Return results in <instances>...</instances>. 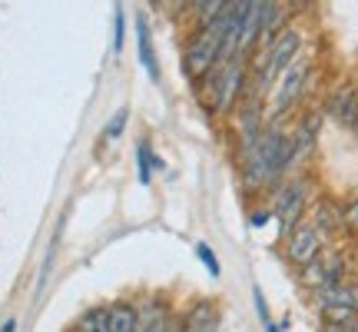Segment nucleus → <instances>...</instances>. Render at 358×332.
Returning <instances> with one entry per match:
<instances>
[{"mask_svg":"<svg viewBox=\"0 0 358 332\" xmlns=\"http://www.w3.org/2000/svg\"><path fill=\"white\" fill-rule=\"evenodd\" d=\"M239 177L249 193L252 190H279L285 173L292 170V133L279 127H266L262 140L252 153L239 160Z\"/></svg>","mask_w":358,"mask_h":332,"instance_id":"obj_1","label":"nucleus"},{"mask_svg":"<svg viewBox=\"0 0 358 332\" xmlns=\"http://www.w3.org/2000/svg\"><path fill=\"white\" fill-rule=\"evenodd\" d=\"M252 74V57H232L229 64H216L196 87L206 97V106L213 116L232 113L245 97V83Z\"/></svg>","mask_w":358,"mask_h":332,"instance_id":"obj_2","label":"nucleus"},{"mask_svg":"<svg viewBox=\"0 0 358 332\" xmlns=\"http://www.w3.org/2000/svg\"><path fill=\"white\" fill-rule=\"evenodd\" d=\"M308 74H312V60L308 57H295L292 67L275 80V87L268 90V127H279V120L292 110L299 97L308 87Z\"/></svg>","mask_w":358,"mask_h":332,"instance_id":"obj_3","label":"nucleus"},{"mask_svg":"<svg viewBox=\"0 0 358 332\" xmlns=\"http://www.w3.org/2000/svg\"><path fill=\"white\" fill-rule=\"evenodd\" d=\"M306 203H308V186L306 179H292V183H282L279 190H275V203H272V216L279 223L282 236H289V233L302 223L306 216Z\"/></svg>","mask_w":358,"mask_h":332,"instance_id":"obj_4","label":"nucleus"},{"mask_svg":"<svg viewBox=\"0 0 358 332\" xmlns=\"http://www.w3.org/2000/svg\"><path fill=\"white\" fill-rule=\"evenodd\" d=\"M322 253V240H319V233L312 230V223H299L289 236H285V259L292 263V266L299 269H306L315 256Z\"/></svg>","mask_w":358,"mask_h":332,"instance_id":"obj_5","label":"nucleus"},{"mask_svg":"<svg viewBox=\"0 0 358 332\" xmlns=\"http://www.w3.org/2000/svg\"><path fill=\"white\" fill-rule=\"evenodd\" d=\"M173 309L163 299H143L136 306V332H173Z\"/></svg>","mask_w":358,"mask_h":332,"instance_id":"obj_6","label":"nucleus"},{"mask_svg":"<svg viewBox=\"0 0 358 332\" xmlns=\"http://www.w3.org/2000/svg\"><path fill=\"white\" fill-rule=\"evenodd\" d=\"M262 17H266V4L262 0H249L243 34H239V57H252V50L262 43Z\"/></svg>","mask_w":358,"mask_h":332,"instance_id":"obj_7","label":"nucleus"},{"mask_svg":"<svg viewBox=\"0 0 358 332\" xmlns=\"http://www.w3.org/2000/svg\"><path fill=\"white\" fill-rule=\"evenodd\" d=\"M325 113L332 116L335 123H345V127H352L358 120V90L355 87H338L329 97V103H325Z\"/></svg>","mask_w":358,"mask_h":332,"instance_id":"obj_8","label":"nucleus"},{"mask_svg":"<svg viewBox=\"0 0 358 332\" xmlns=\"http://www.w3.org/2000/svg\"><path fill=\"white\" fill-rule=\"evenodd\" d=\"M136 50H140V64L143 70L150 74L153 83H159V64H156V50H153V34H150V20L146 17H136Z\"/></svg>","mask_w":358,"mask_h":332,"instance_id":"obj_9","label":"nucleus"},{"mask_svg":"<svg viewBox=\"0 0 358 332\" xmlns=\"http://www.w3.org/2000/svg\"><path fill=\"white\" fill-rule=\"evenodd\" d=\"M106 332H136V306L133 303H113L110 306V326Z\"/></svg>","mask_w":358,"mask_h":332,"instance_id":"obj_10","label":"nucleus"},{"mask_svg":"<svg viewBox=\"0 0 358 332\" xmlns=\"http://www.w3.org/2000/svg\"><path fill=\"white\" fill-rule=\"evenodd\" d=\"M308 223H312V230L319 233V240H325V236H332V233L342 226V213H338L332 203H322Z\"/></svg>","mask_w":358,"mask_h":332,"instance_id":"obj_11","label":"nucleus"},{"mask_svg":"<svg viewBox=\"0 0 358 332\" xmlns=\"http://www.w3.org/2000/svg\"><path fill=\"white\" fill-rule=\"evenodd\" d=\"M136 166H140V183L143 186H150V183H153V166L156 170H163V160L153 153L150 140H140V146H136Z\"/></svg>","mask_w":358,"mask_h":332,"instance_id":"obj_12","label":"nucleus"},{"mask_svg":"<svg viewBox=\"0 0 358 332\" xmlns=\"http://www.w3.org/2000/svg\"><path fill=\"white\" fill-rule=\"evenodd\" d=\"M110 326V306H90L77 319L73 332H106Z\"/></svg>","mask_w":358,"mask_h":332,"instance_id":"obj_13","label":"nucleus"},{"mask_svg":"<svg viewBox=\"0 0 358 332\" xmlns=\"http://www.w3.org/2000/svg\"><path fill=\"white\" fill-rule=\"evenodd\" d=\"M192 249H196V259H199V263H203V266H206V272H209L213 279H219V276H222V266H219L216 253H213V246H209V243H203V240H199V243L192 246Z\"/></svg>","mask_w":358,"mask_h":332,"instance_id":"obj_14","label":"nucleus"},{"mask_svg":"<svg viewBox=\"0 0 358 332\" xmlns=\"http://www.w3.org/2000/svg\"><path fill=\"white\" fill-rule=\"evenodd\" d=\"M252 303H256V312H259V319H262V326H266V332H282L279 326L272 322V316H268L266 296H262V286H259V282H252Z\"/></svg>","mask_w":358,"mask_h":332,"instance_id":"obj_15","label":"nucleus"},{"mask_svg":"<svg viewBox=\"0 0 358 332\" xmlns=\"http://www.w3.org/2000/svg\"><path fill=\"white\" fill-rule=\"evenodd\" d=\"M123 40H127V11L116 7V13H113V53H123Z\"/></svg>","mask_w":358,"mask_h":332,"instance_id":"obj_16","label":"nucleus"},{"mask_svg":"<svg viewBox=\"0 0 358 332\" xmlns=\"http://www.w3.org/2000/svg\"><path fill=\"white\" fill-rule=\"evenodd\" d=\"M127 106H123V110H116L113 113V120H110V123H106V127H103V140H116V137H120V133H123V130H127Z\"/></svg>","mask_w":358,"mask_h":332,"instance_id":"obj_17","label":"nucleus"},{"mask_svg":"<svg viewBox=\"0 0 358 332\" xmlns=\"http://www.w3.org/2000/svg\"><path fill=\"white\" fill-rule=\"evenodd\" d=\"M342 226L352 230V233H358V196L345 206V209H342Z\"/></svg>","mask_w":358,"mask_h":332,"instance_id":"obj_18","label":"nucleus"},{"mask_svg":"<svg viewBox=\"0 0 358 332\" xmlns=\"http://www.w3.org/2000/svg\"><path fill=\"white\" fill-rule=\"evenodd\" d=\"M266 219H272V209H259V213H252L249 223H252V230H259V226H266Z\"/></svg>","mask_w":358,"mask_h":332,"instance_id":"obj_19","label":"nucleus"},{"mask_svg":"<svg viewBox=\"0 0 358 332\" xmlns=\"http://www.w3.org/2000/svg\"><path fill=\"white\" fill-rule=\"evenodd\" d=\"M0 332H17V319H7L3 326H0Z\"/></svg>","mask_w":358,"mask_h":332,"instance_id":"obj_20","label":"nucleus"},{"mask_svg":"<svg viewBox=\"0 0 358 332\" xmlns=\"http://www.w3.org/2000/svg\"><path fill=\"white\" fill-rule=\"evenodd\" d=\"M352 130H355V133H358V120H355V123H352Z\"/></svg>","mask_w":358,"mask_h":332,"instance_id":"obj_21","label":"nucleus"},{"mask_svg":"<svg viewBox=\"0 0 358 332\" xmlns=\"http://www.w3.org/2000/svg\"><path fill=\"white\" fill-rule=\"evenodd\" d=\"M355 256H358V246H355Z\"/></svg>","mask_w":358,"mask_h":332,"instance_id":"obj_22","label":"nucleus"}]
</instances>
